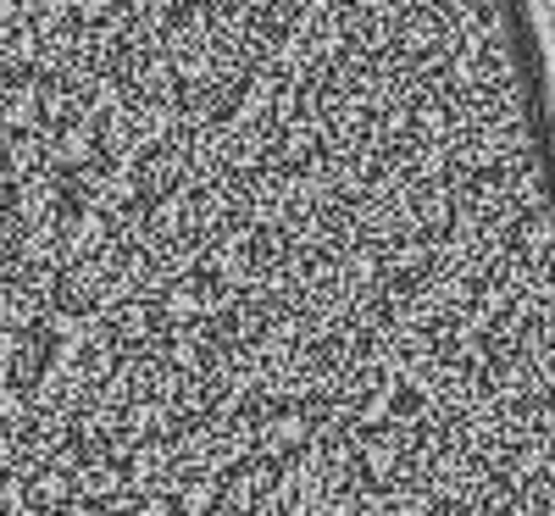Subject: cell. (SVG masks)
Wrapping results in <instances>:
<instances>
[{"label": "cell", "instance_id": "6da1fadb", "mask_svg": "<svg viewBox=\"0 0 555 516\" xmlns=\"http://www.w3.org/2000/svg\"><path fill=\"white\" fill-rule=\"evenodd\" d=\"M178 516H222V478L217 473H183L172 483Z\"/></svg>", "mask_w": 555, "mask_h": 516}, {"label": "cell", "instance_id": "7a4b0ae2", "mask_svg": "<svg viewBox=\"0 0 555 516\" xmlns=\"http://www.w3.org/2000/svg\"><path fill=\"white\" fill-rule=\"evenodd\" d=\"M28 483H34V505H39V511H67V505L78 500V483H73V473H62L56 461L34 466V473H28Z\"/></svg>", "mask_w": 555, "mask_h": 516}]
</instances>
